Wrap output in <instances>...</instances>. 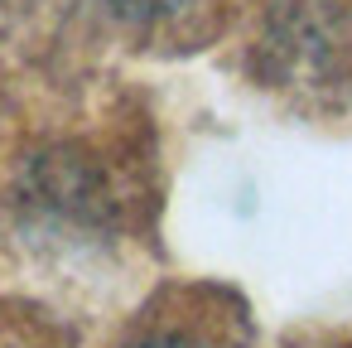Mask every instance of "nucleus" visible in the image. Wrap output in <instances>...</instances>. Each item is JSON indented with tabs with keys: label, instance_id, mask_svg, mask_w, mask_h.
<instances>
[{
	"label": "nucleus",
	"instance_id": "nucleus-1",
	"mask_svg": "<svg viewBox=\"0 0 352 348\" xmlns=\"http://www.w3.org/2000/svg\"><path fill=\"white\" fill-rule=\"evenodd\" d=\"M107 6L131 20H160V15H174L179 6H188V0H107Z\"/></svg>",
	"mask_w": 352,
	"mask_h": 348
},
{
	"label": "nucleus",
	"instance_id": "nucleus-2",
	"mask_svg": "<svg viewBox=\"0 0 352 348\" xmlns=\"http://www.w3.org/2000/svg\"><path fill=\"white\" fill-rule=\"evenodd\" d=\"M131 348H203V343H193V338H184V334H145V338H135Z\"/></svg>",
	"mask_w": 352,
	"mask_h": 348
}]
</instances>
